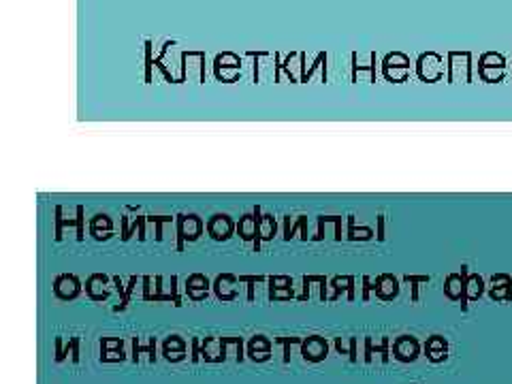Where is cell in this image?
Returning a JSON list of instances; mask_svg holds the SVG:
<instances>
[{
  "mask_svg": "<svg viewBox=\"0 0 512 384\" xmlns=\"http://www.w3.org/2000/svg\"><path fill=\"white\" fill-rule=\"evenodd\" d=\"M146 47H148V58H146V82L150 84V82H152V54H150V43H148Z\"/></svg>",
  "mask_w": 512,
  "mask_h": 384,
  "instance_id": "3",
  "label": "cell"
},
{
  "mask_svg": "<svg viewBox=\"0 0 512 384\" xmlns=\"http://www.w3.org/2000/svg\"><path fill=\"white\" fill-rule=\"evenodd\" d=\"M77 214H79V220H77V237L84 239V207H77Z\"/></svg>",
  "mask_w": 512,
  "mask_h": 384,
  "instance_id": "1",
  "label": "cell"
},
{
  "mask_svg": "<svg viewBox=\"0 0 512 384\" xmlns=\"http://www.w3.org/2000/svg\"><path fill=\"white\" fill-rule=\"evenodd\" d=\"M150 220L156 222V239H163V222L169 220V218H154V216H150Z\"/></svg>",
  "mask_w": 512,
  "mask_h": 384,
  "instance_id": "2",
  "label": "cell"
}]
</instances>
